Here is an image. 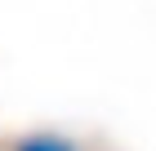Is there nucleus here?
<instances>
[{"instance_id": "nucleus-1", "label": "nucleus", "mask_w": 156, "mask_h": 151, "mask_svg": "<svg viewBox=\"0 0 156 151\" xmlns=\"http://www.w3.org/2000/svg\"><path fill=\"white\" fill-rule=\"evenodd\" d=\"M13 151H85V147L76 138H67V133L45 129V133H23V138L13 142Z\"/></svg>"}]
</instances>
